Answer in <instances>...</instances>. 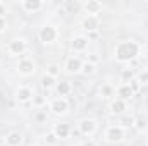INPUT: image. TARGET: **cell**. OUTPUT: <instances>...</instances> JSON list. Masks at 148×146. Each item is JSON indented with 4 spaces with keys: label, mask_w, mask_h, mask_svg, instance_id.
Instances as JSON below:
<instances>
[{
    "label": "cell",
    "mask_w": 148,
    "mask_h": 146,
    "mask_svg": "<svg viewBox=\"0 0 148 146\" xmlns=\"http://www.w3.org/2000/svg\"><path fill=\"white\" fill-rule=\"evenodd\" d=\"M64 72L66 74H71V76H76V74H81V69H83V60L76 55H71L66 59L64 62Z\"/></svg>",
    "instance_id": "cell-8"
},
{
    "label": "cell",
    "mask_w": 148,
    "mask_h": 146,
    "mask_svg": "<svg viewBox=\"0 0 148 146\" xmlns=\"http://www.w3.org/2000/svg\"><path fill=\"white\" fill-rule=\"evenodd\" d=\"M73 83H69V81H60V83H57V86H55V93H57V96L59 98H66L67 95H71L73 93Z\"/></svg>",
    "instance_id": "cell-18"
},
{
    "label": "cell",
    "mask_w": 148,
    "mask_h": 146,
    "mask_svg": "<svg viewBox=\"0 0 148 146\" xmlns=\"http://www.w3.org/2000/svg\"><path fill=\"white\" fill-rule=\"evenodd\" d=\"M117 126H121L122 129H129V127H133L134 126V119L133 117H127V115H121L119 117V122H117Z\"/></svg>",
    "instance_id": "cell-22"
},
{
    "label": "cell",
    "mask_w": 148,
    "mask_h": 146,
    "mask_svg": "<svg viewBox=\"0 0 148 146\" xmlns=\"http://www.w3.org/2000/svg\"><path fill=\"white\" fill-rule=\"evenodd\" d=\"M60 36V31L55 24H43L40 29H38V40L43 43V45H53Z\"/></svg>",
    "instance_id": "cell-2"
},
{
    "label": "cell",
    "mask_w": 148,
    "mask_h": 146,
    "mask_svg": "<svg viewBox=\"0 0 148 146\" xmlns=\"http://www.w3.org/2000/svg\"><path fill=\"white\" fill-rule=\"evenodd\" d=\"M97 72V65L95 64H91V62H83V69H81V74L83 76H93V74Z\"/></svg>",
    "instance_id": "cell-24"
},
{
    "label": "cell",
    "mask_w": 148,
    "mask_h": 146,
    "mask_svg": "<svg viewBox=\"0 0 148 146\" xmlns=\"http://www.w3.org/2000/svg\"><path fill=\"white\" fill-rule=\"evenodd\" d=\"M138 132H143V131H147V127H148V122H147V119L145 117H136L134 119V126H133Z\"/></svg>",
    "instance_id": "cell-25"
},
{
    "label": "cell",
    "mask_w": 148,
    "mask_h": 146,
    "mask_svg": "<svg viewBox=\"0 0 148 146\" xmlns=\"http://www.w3.org/2000/svg\"><path fill=\"white\" fill-rule=\"evenodd\" d=\"M5 14H7V7H5V3L2 2V3H0V16L5 17Z\"/></svg>",
    "instance_id": "cell-32"
},
{
    "label": "cell",
    "mask_w": 148,
    "mask_h": 146,
    "mask_svg": "<svg viewBox=\"0 0 148 146\" xmlns=\"http://www.w3.org/2000/svg\"><path fill=\"white\" fill-rule=\"evenodd\" d=\"M48 110H50L53 115H57V117H64V115L69 113V100H67V98H59V96H55L53 100H50Z\"/></svg>",
    "instance_id": "cell-6"
},
{
    "label": "cell",
    "mask_w": 148,
    "mask_h": 146,
    "mask_svg": "<svg viewBox=\"0 0 148 146\" xmlns=\"http://www.w3.org/2000/svg\"><path fill=\"white\" fill-rule=\"evenodd\" d=\"M16 102L17 103H31L35 98V91L31 86H19L16 89Z\"/></svg>",
    "instance_id": "cell-12"
},
{
    "label": "cell",
    "mask_w": 148,
    "mask_h": 146,
    "mask_svg": "<svg viewBox=\"0 0 148 146\" xmlns=\"http://www.w3.org/2000/svg\"><path fill=\"white\" fill-rule=\"evenodd\" d=\"M0 3H2V2H0Z\"/></svg>",
    "instance_id": "cell-37"
},
{
    "label": "cell",
    "mask_w": 148,
    "mask_h": 146,
    "mask_svg": "<svg viewBox=\"0 0 148 146\" xmlns=\"http://www.w3.org/2000/svg\"><path fill=\"white\" fill-rule=\"evenodd\" d=\"M81 9L86 16H97L98 17V14L103 10V3L98 0H84L81 3Z\"/></svg>",
    "instance_id": "cell-13"
},
{
    "label": "cell",
    "mask_w": 148,
    "mask_h": 146,
    "mask_svg": "<svg viewBox=\"0 0 148 146\" xmlns=\"http://www.w3.org/2000/svg\"><path fill=\"white\" fill-rule=\"evenodd\" d=\"M3 143H5V146H23L24 136L19 131H9L3 138Z\"/></svg>",
    "instance_id": "cell-14"
},
{
    "label": "cell",
    "mask_w": 148,
    "mask_h": 146,
    "mask_svg": "<svg viewBox=\"0 0 148 146\" xmlns=\"http://www.w3.org/2000/svg\"><path fill=\"white\" fill-rule=\"evenodd\" d=\"M7 28H9L7 17H2V16H0V35H2V33H5V31H7Z\"/></svg>",
    "instance_id": "cell-30"
},
{
    "label": "cell",
    "mask_w": 148,
    "mask_h": 146,
    "mask_svg": "<svg viewBox=\"0 0 148 146\" xmlns=\"http://www.w3.org/2000/svg\"><path fill=\"white\" fill-rule=\"evenodd\" d=\"M16 72L23 77H29L36 72V62L29 57H23L19 59V62L16 64Z\"/></svg>",
    "instance_id": "cell-5"
},
{
    "label": "cell",
    "mask_w": 148,
    "mask_h": 146,
    "mask_svg": "<svg viewBox=\"0 0 148 146\" xmlns=\"http://www.w3.org/2000/svg\"><path fill=\"white\" fill-rule=\"evenodd\" d=\"M31 146H41V145H38V143H35V145H31Z\"/></svg>",
    "instance_id": "cell-36"
},
{
    "label": "cell",
    "mask_w": 148,
    "mask_h": 146,
    "mask_svg": "<svg viewBox=\"0 0 148 146\" xmlns=\"http://www.w3.org/2000/svg\"><path fill=\"white\" fill-rule=\"evenodd\" d=\"M83 146H97V143H95V141H91V139H88V141H84V143H83Z\"/></svg>",
    "instance_id": "cell-33"
},
{
    "label": "cell",
    "mask_w": 148,
    "mask_h": 146,
    "mask_svg": "<svg viewBox=\"0 0 148 146\" xmlns=\"http://www.w3.org/2000/svg\"><path fill=\"white\" fill-rule=\"evenodd\" d=\"M86 62H91V64H95V65H97V64L100 62V59L97 57V53H90V55H88V60H86Z\"/></svg>",
    "instance_id": "cell-31"
},
{
    "label": "cell",
    "mask_w": 148,
    "mask_h": 146,
    "mask_svg": "<svg viewBox=\"0 0 148 146\" xmlns=\"http://www.w3.org/2000/svg\"><path fill=\"white\" fill-rule=\"evenodd\" d=\"M126 110H127V102L119 100V98H114L110 102V105H109V112H110L112 115H117V117L124 115Z\"/></svg>",
    "instance_id": "cell-15"
},
{
    "label": "cell",
    "mask_w": 148,
    "mask_h": 146,
    "mask_svg": "<svg viewBox=\"0 0 148 146\" xmlns=\"http://www.w3.org/2000/svg\"><path fill=\"white\" fill-rule=\"evenodd\" d=\"M7 53L9 57H19V55H24L28 52V41L24 38H14L7 43Z\"/></svg>",
    "instance_id": "cell-4"
},
{
    "label": "cell",
    "mask_w": 148,
    "mask_h": 146,
    "mask_svg": "<svg viewBox=\"0 0 148 146\" xmlns=\"http://www.w3.org/2000/svg\"><path fill=\"white\" fill-rule=\"evenodd\" d=\"M141 50L143 48H141V45L136 40L126 38V40H119L114 45L112 55H114L115 62H119V64H129V62H134L136 59H140Z\"/></svg>",
    "instance_id": "cell-1"
},
{
    "label": "cell",
    "mask_w": 148,
    "mask_h": 146,
    "mask_svg": "<svg viewBox=\"0 0 148 146\" xmlns=\"http://www.w3.org/2000/svg\"><path fill=\"white\" fill-rule=\"evenodd\" d=\"M19 7L24 14H38L40 10H43L45 2L43 0H21Z\"/></svg>",
    "instance_id": "cell-10"
},
{
    "label": "cell",
    "mask_w": 148,
    "mask_h": 146,
    "mask_svg": "<svg viewBox=\"0 0 148 146\" xmlns=\"http://www.w3.org/2000/svg\"><path fill=\"white\" fill-rule=\"evenodd\" d=\"M90 46V38L84 36V35H76L71 38L69 41V48L73 50L74 53H81V52H86Z\"/></svg>",
    "instance_id": "cell-9"
},
{
    "label": "cell",
    "mask_w": 148,
    "mask_h": 146,
    "mask_svg": "<svg viewBox=\"0 0 148 146\" xmlns=\"http://www.w3.org/2000/svg\"><path fill=\"white\" fill-rule=\"evenodd\" d=\"M53 132H55V136L62 141V139H67L69 136H71V126L67 124V122H57V124H53V129H52Z\"/></svg>",
    "instance_id": "cell-16"
},
{
    "label": "cell",
    "mask_w": 148,
    "mask_h": 146,
    "mask_svg": "<svg viewBox=\"0 0 148 146\" xmlns=\"http://www.w3.org/2000/svg\"><path fill=\"white\" fill-rule=\"evenodd\" d=\"M57 79L55 77H52V76H48V74H43L41 77H40V84H41V88L43 89H55V86H57Z\"/></svg>",
    "instance_id": "cell-19"
},
{
    "label": "cell",
    "mask_w": 148,
    "mask_h": 146,
    "mask_svg": "<svg viewBox=\"0 0 148 146\" xmlns=\"http://www.w3.org/2000/svg\"><path fill=\"white\" fill-rule=\"evenodd\" d=\"M129 86H131V89H133V93H134V95H136V93H140V91H141V88H143V86L138 83V79H136V77L129 83Z\"/></svg>",
    "instance_id": "cell-29"
},
{
    "label": "cell",
    "mask_w": 148,
    "mask_h": 146,
    "mask_svg": "<svg viewBox=\"0 0 148 146\" xmlns=\"http://www.w3.org/2000/svg\"><path fill=\"white\" fill-rule=\"evenodd\" d=\"M45 74H48V76H52V77H55V79H57V77L60 76V65H57V64H48Z\"/></svg>",
    "instance_id": "cell-26"
},
{
    "label": "cell",
    "mask_w": 148,
    "mask_h": 146,
    "mask_svg": "<svg viewBox=\"0 0 148 146\" xmlns=\"http://www.w3.org/2000/svg\"><path fill=\"white\" fill-rule=\"evenodd\" d=\"M126 129H122L121 126H117V124H112L109 126L107 129H105V132H103V139L109 143V145H119V143H122L124 139H126Z\"/></svg>",
    "instance_id": "cell-3"
},
{
    "label": "cell",
    "mask_w": 148,
    "mask_h": 146,
    "mask_svg": "<svg viewBox=\"0 0 148 146\" xmlns=\"http://www.w3.org/2000/svg\"><path fill=\"white\" fill-rule=\"evenodd\" d=\"M134 96V93H133V89H131V86L129 84H121V86H117L115 88V98H119V100H124V102H127V100H131Z\"/></svg>",
    "instance_id": "cell-17"
},
{
    "label": "cell",
    "mask_w": 148,
    "mask_h": 146,
    "mask_svg": "<svg viewBox=\"0 0 148 146\" xmlns=\"http://www.w3.org/2000/svg\"><path fill=\"white\" fill-rule=\"evenodd\" d=\"M145 146H148V136L145 138Z\"/></svg>",
    "instance_id": "cell-35"
},
{
    "label": "cell",
    "mask_w": 148,
    "mask_h": 146,
    "mask_svg": "<svg viewBox=\"0 0 148 146\" xmlns=\"http://www.w3.org/2000/svg\"><path fill=\"white\" fill-rule=\"evenodd\" d=\"M79 26L86 33H97L100 29V17H97V16H84L81 19Z\"/></svg>",
    "instance_id": "cell-11"
},
{
    "label": "cell",
    "mask_w": 148,
    "mask_h": 146,
    "mask_svg": "<svg viewBox=\"0 0 148 146\" xmlns=\"http://www.w3.org/2000/svg\"><path fill=\"white\" fill-rule=\"evenodd\" d=\"M98 93H100V96H102V98H105V100H110V98L114 100V98H115V88L112 86L110 83H105V84H102Z\"/></svg>",
    "instance_id": "cell-20"
},
{
    "label": "cell",
    "mask_w": 148,
    "mask_h": 146,
    "mask_svg": "<svg viewBox=\"0 0 148 146\" xmlns=\"http://www.w3.org/2000/svg\"><path fill=\"white\" fill-rule=\"evenodd\" d=\"M33 105H35L36 108L45 107V105H47V98H45L43 95H35V98H33Z\"/></svg>",
    "instance_id": "cell-27"
},
{
    "label": "cell",
    "mask_w": 148,
    "mask_h": 146,
    "mask_svg": "<svg viewBox=\"0 0 148 146\" xmlns=\"http://www.w3.org/2000/svg\"><path fill=\"white\" fill-rule=\"evenodd\" d=\"M45 119H47V117H45V113H38V115H36V120H38V122H43Z\"/></svg>",
    "instance_id": "cell-34"
},
{
    "label": "cell",
    "mask_w": 148,
    "mask_h": 146,
    "mask_svg": "<svg viewBox=\"0 0 148 146\" xmlns=\"http://www.w3.org/2000/svg\"><path fill=\"white\" fill-rule=\"evenodd\" d=\"M134 77H136L134 69H122V72H121V79H122V83H124V84H129Z\"/></svg>",
    "instance_id": "cell-23"
},
{
    "label": "cell",
    "mask_w": 148,
    "mask_h": 146,
    "mask_svg": "<svg viewBox=\"0 0 148 146\" xmlns=\"http://www.w3.org/2000/svg\"><path fill=\"white\" fill-rule=\"evenodd\" d=\"M136 79H138V83L143 86V84H148V69H143L141 72L136 76Z\"/></svg>",
    "instance_id": "cell-28"
},
{
    "label": "cell",
    "mask_w": 148,
    "mask_h": 146,
    "mask_svg": "<svg viewBox=\"0 0 148 146\" xmlns=\"http://www.w3.org/2000/svg\"><path fill=\"white\" fill-rule=\"evenodd\" d=\"M77 131H79L83 136L91 138V136L98 131V122H97L95 119H91V117H84V119H81V120L77 122Z\"/></svg>",
    "instance_id": "cell-7"
},
{
    "label": "cell",
    "mask_w": 148,
    "mask_h": 146,
    "mask_svg": "<svg viewBox=\"0 0 148 146\" xmlns=\"http://www.w3.org/2000/svg\"><path fill=\"white\" fill-rule=\"evenodd\" d=\"M59 141H60V139L55 136V132H53V131H48V132L43 136V143H45L47 146H57V145H59Z\"/></svg>",
    "instance_id": "cell-21"
}]
</instances>
